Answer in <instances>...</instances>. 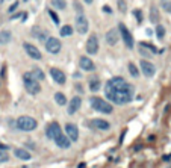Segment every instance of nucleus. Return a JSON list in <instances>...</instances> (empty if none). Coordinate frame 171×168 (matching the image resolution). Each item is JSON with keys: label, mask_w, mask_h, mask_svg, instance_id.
I'll return each instance as SVG.
<instances>
[{"label": "nucleus", "mask_w": 171, "mask_h": 168, "mask_svg": "<svg viewBox=\"0 0 171 168\" xmlns=\"http://www.w3.org/2000/svg\"><path fill=\"white\" fill-rule=\"evenodd\" d=\"M80 106H82V98L79 97V96L73 97L71 100H70V103H68V114H70V115H74L76 112L80 109Z\"/></svg>", "instance_id": "nucleus-17"}, {"label": "nucleus", "mask_w": 171, "mask_h": 168, "mask_svg": "<svg viewBox=\"0 0 171 168\" xmlns=\"http://www.w3.org/2000/svg\"><path fill=\"white\" fill-rule=\"evenodd\" d=\"M83 2H85L86 5H91V3H92V2H94V0H83Z\"/></svg>", "instance_id": "nucleus-36"}, {"label": "nucleus", "mask_w": 171, "mask_h": 168, "mask_svg": "<svg viewBox=\"0 0 171 168\" xmlns=\"http://www.w3.org/2000/svg\"><path fill=\"white\" fill-rule=\"evenodd\" d=\"M105 94L115 105H127V103L132 101L135 93H132V91H123V89H115V88H111V86L105 85Z\"/></svg>", "instance_id": "nucleus-1"}, {"label": "nucleus", "mask_w": 171, "mask_h": 168, "mask_svg": "<svg viewBox=\"0 0 171 168\" xmlns=\"http://www.w3.org/2000/svg\"><path fill=\"white\" fill-rule=\"evenodd\" d=\"M12 40V33L9 30H2L0 32V44L5 45V44H9Z\"/></svg>", "instance_id": "nucleus-21"}, {"label": "nucleus", "mask_w": 171, "mask_h": 168, "mask_svg": "<svg viewBox=\"0 0 171 168\" xmlns=\"http://www.w3.org/2000/svg\"><path fill=\"white\" fill-rule=\"evenodd\" d=\"M52 5L56 9H65L67 8V2L65 0H52Z\"/></svg>", "instance_id": "nucleus-27"}, {"label": "nucleus", "mask_w": 171, "mask_h": 168, "mask_svg": "<svg viewBox=\"0 0 171 168\" xmlns=\"http://www.w3.org/2000/svg\"><path fill=\"white\" fill-rule=\"evenodd\" d=\"M150 20L153 21V23H156L159 24V20H160V15H159V11H157L156 8L153 6L152 9H150Z\"/></svg>", "instance_id": "nucleus-22"}, {"label": "nucleus", "mask_w": 171, "mask_h": 168, "mask_svg": "<svg viewBox=\"0 0 171 168\" xmlns=\"http://www.w3.org/2000/svg\"><path fill=\"white\" fill-rule=\"evenodd\" d=\"M79 65H80V68L83 71H94L96 70V64H94L88 56H82V58L79 59Z\"/></svg>", "instance_id": "nucleus-16"}, {"label": "nucleus", "mask_w": 171, "mask_h": 168, "mask_svg": "<svg viewBox=\"0 0 171 168\" xmlns=\"http://www.w3.org/2000/svg\"><path fill=\"white\" fill-rule=\"evenodd\" d=\"M129 73H130L133 77H138V76H139V70H138V67H136L133 62H129Z\"/></svg>", "instance_id": "nucleus-28"}, {"label": "nucleus", "mask_w": 171, "mask_h": 168, "mask_svg": "<svg viewBox=\"0 0 171 168\" xmlns=\"http://www.w3.org/2000/svg\"><path fill=\"white\" fill-rule=\"evenodd\" d=\"M89 89L91 91H99L100 89V80L97 77H92V79H89Z\"/></svg>", "instance_id": "nucleus-23"}, {"label": "nucleus", "mask_w": 171, "mask_h": 168, "mask_svg": "<svg viewBox=\"0 0 171 168\" xmlns=\"http://www.w3.org/2000/svg\"><path fill=\"white\" fill-rule=\"evenodd\" d=\"M89 103H91L92 109H96L97 112H101V114H112V111H114V108L109 101H106V100H103L100 97H91Z\"/></svg>", "instance_id": "nucleus-4"}, {"label": "nucleus", "mask_w": 171, "mask_h": 168, "mask_svg": "<svg viewBox=\"0 0 171 168\" xmlns=\"http://www.w3.org/2000/svg\"><path fill=\"white\" fill-rule=\"evenodd\" d=\"M156 37L159 38V40H162V38L165 37V28H164V26L157 24V28H156Z\"/></svg>", "instance_id": "nucleus-30"}, {"label": "nucleus", "mask_w": 171, "mask_h": 168, "mask_svg": "<svg viewBox=\"0 0 171 168\" xmlns=\"http://www.w3.org/2000/svg\"><path fill=\"white\" fill-rule=\"evenodd\" d=\"M23 82H24V88L29 94L32 96H36L40 91H41V86H40V82L32 76V73H24L23 76Z\"/></svg>", "instance_id": "nucleus-3"}, {"label": "nucleus", "mask_w": 171, "mask_h": 168, "mask_svg": "<svg viewBox=\"0 0 171 168\" xmlns=\"http://www.w3.org/2000/svg\"><path fill=\"white\" fill-rule=\"evenodd\" d=\"M118 40H120V33H118L117 29L108 30V33H106V42H108L109 45H115V44L118 42Z\"/></svg>", "instance_id": "nucleus-19"}, {"label": "nucleus", "mask_w": 171, "mask_h": 168, "mask_svg": "<svg viewBox=\"0 0 171 168\" xmlns=\"http://www.w3.org/2000/svg\"><path fill=\"white\" fill-rule=\"evenodd\" d=\"M62 130H61V126L58 124V123H50V124H47V127H45V135L50 138V140H55L56 138L58 133H61Z\"/></svg>", "instance_id": "nucleus-15"}, {"label": "nucleus", "mask_w": 171, "mask_h": 168, "mask_svg": "<svg viewBox=\"0 0 171 168\" xmlns=\"http://www.w3.org/2000/svg\"><path fill=\"white\" fill-rule=\"evenodd\" d=\"M162 8H164L167 12H171V3H165V2H164V3H162Z\"/></svg>", "instance_id": "nucleus-34"}, {"label": "nucleus", "mask_w": 171, "mask_h": 168, "mask_svg": "<svg viewBox=\"0 0 171 168\" xmlns=\"http://www.w3.org/2000/svg\"><path fill=\"white\" fill-rule=\"evenodd\" d=\"M65 132H67V136L70 138V141H76L79 140V127L76 126L74 123H67L65 124Z\"/></svg>", "instance_id": "nucleus-13"}, {"label": "nucleus", "mask_w": 171, "mask_h": 168, "mask_svg": "<svg viewBox=\"0 0 171 168\" xmlns=\"http://www.w3.org/2000/svg\"><path fill=\"white\" fill-rule=\"evenodd\" d=\"M14 156L18 157V159H21V161H30V157H32V154L29 153L26 149H15Z\"/></svg>", "instance_id": "nucleus-20"}, {"label": "nucleus", "mask_w": 171, "mask_h": 168, "mask_svg": "<svg viewBox=\"0 0 171 168\" xmlns=\"http://www.w3.org/2000/svg\"><path fill=\"white\" fill-rule=\"evenodd\" d=\"M49 15L52 17V20H53V23H55V24H59V17H58V14L55 12V11L49 9Z\"/></svg>", "instance_id": "nucleus-31"}, {"label": "nucleus", "mask_w": 171, "mask_h": 168, "mask_svg": "<svg viewBox=\"0 0 171 168\" xmlns=\"http://www.w3.org/2000/svg\"><path fill=\"white\" fill-rule=\"evenodd\" d=\"M59 33H61L62 37H70V35L73 33V28L70 26V24H65V26H62V28H61Z\"/></svg>", "instance_id": "nucleus-26"}, {"label": "nucleus", "mask_w": 171, "mask_h": 168, "mask_svg": "<svg viewBox=\"0 0 171 168\" xmlns=\"http://www.w3.org/2000/svg\"><path fill=\"white\" fill-rule=\"evenodd\" d=\"M86 52L89 55H96L99 52V38H97V35L92 33L88 38V41H86Z\"/></svg>", "instance_id": "nucleus-11"}, {"label": "nucleus", "mask_w": 171, "mask_h": 168, "mask_svg": "<svg viewBox=\"0 0 171 168\" xmlns=\"http://www.w3.org/2000/svg\"><path fill=\"white\" fill-rule=\"evenodd\" d=\"M118 32H120V35H121V38H123V42L126 44V47L127 49H133V37H132V33L129 32V29L126 28V24H123V23H120L118 24Z\"/></svg>", "instance_id": "nucleus-6"}, {"label": "nucleus", "mask_w": 171, "mask_h": 168, "mask_svg": "<svg viewBox=\"0 0 171 168\" xmlns=\"http://www.w3.org/2000/svg\"><path fill=\"white\" fill-rule=\"evenodd\" d=\"M88 28H89V23H88V18H86L83 14H79L76 17V30L79 33H86L88 32Z\"/></svg>", "instance_id": "nucleus-9"}, {"label": "nucleus", "mask_w": 171, "mask_h": 168, "mask_svg": "<svg viewBox=\"0 0 171 168\" xmlns=\"http://www.w3.org/2000/svg\"><path fill=\"white\" fill-rule=\"evenodd\" d=\"M139 67H141V71H143V74L145 77H153L155 73H156V67H155L150 61H147V59H143V61H141Z\"/></svg>", "instance_id": "nucleus-10"}, {"label": "nucleus", "mask_w": 171, "mask_h": 168, "mask_svg": "<svg viewBox=\"0 0 171 168\" xmlns=\"http://www.w3.org/2000/svg\"><path fill=\"white\" fill-rule=\"evenodd\" d=\"M91 126L96 127V129H100V130H109L111 123L106 121V120H101V118H94V120H91Z\"/></svg>", "instance_id": "nucleus-18"}, {"label": "nucleus", "mask_w": 171, "mask_h": 168, "mask_svg": "<svg viewBox=\"0 0 171 168\" xmlns=\"http://www.w3.org/2000/svg\"><path fill=\"white\" fill-rule=\"evenodd\" d=\"M23 49H24V52H26L32 59H35V61H40V59L43 58L41 52H40V49H38L36 45L30 44V42H24V44H23Z\"/></svg>", "instance_id": "nucleus-8"}, {"label": "nucleus", "mask_w": 171, "mask_h": 168, "mask_svg": "<svg viewBox=\"0 0 171 168\" xmlns=\"http://www.w3.org/2000/svg\"><path fill=\"white\" fill-rule=\"evenodd\" d=\"M15 126L18 127L20 130H23V132H32V130H35V129H36V126H38V121H36L33 117H29V115H21V117H18V118H17Z\"/></svg>", "instance_id": "nucleus-2"}, {"label": "nucleus", "mask_w": 171, "mask_h": 168, "mask_svg": "<svg viewBox=\"0 0 171 168\" xmlns=\"http://www.w3.org/2000/svg\"><path fill=\"white\" fill-rule=\"evenodd\" d=\"M9 161V154L6 152V149H0V164L8 162Z\"/></svg>", "instance_id": "nucleus-29"}, {"label": "nucleus", "mask_w": 171, "mask_h": 168, "mask_svg": "<svg viewBox=\"0 0 171 168\" xmlns=\"http://www.w3.org/2000/svg\"><path fill=\"white\" fill-rule=\"evenodd\" d=\"M17 6H18V2H15L14 5H12V6L9 8V12H12V11H14V9H15V8H17Z\"/></svg>", "instance_id": "nucleus-35"}, {"label": "nucleus", "mask_w": 171, "mask_h": 168, "mask_svg": "<svg viewBox=\"0 0 171 168\" xmlns=\"http://www.w3.org/2000/svg\"><path fill=\"white\" fill-rule=\"evenodd\" d=\"M108 86H111V88H115V89H123V91H132V93H135V88L132 86V85L129 84L126 79H123V77H112V79H109L108 82H106Z\"/></svg>", "instance_id": "nucleus-5"}, {"label": "nucleus", "mask_w": 171, "mask_h": 168, "mask_svg": "<svg viewBox=\"0 0 171 168\" xmlns=\"http://www.w3.org/2000/svg\"><path fill=\"white\" fill-rule=\"evenodd\" d=\"M30 73H32V76H33V77H35L38 82H40V80H44V77H45L41 68H33V70L30 71Z\"/></svg>", "instance_id": "nucleus-25"}, {"label": "nucleus", "mask_w": 171, "mask_h": 168, "mask_svg": "<svg viewBox=\"0 0 171 168\" xmlns=\"http://www.w3.org/2000/svg\"><path fill=\"white\" fill-rule=\"evenodd\" d=\"M55 101H56L59 106H64V105H67V97L62 93H56L55 94Z\"/></svg>", "instance_id": "nucleus-24"}, {"label": "nucleus", "mask_w": 171, "mask_h": 168, "mask_svg": "<svg viewBox=\"0 0 171 168\" xmlns=\"http://www.w3.org/2000/svg\"><path fill=\"white\" fill-rule=\"evenodd\" d=\"M74 9L77 11V14H83V9H82V6H80L79 2H74Z\"/></svg>", "instance_id": "nucleus-32"}, {"label": "nucleus", "mask_w": 171, "mask_h": 168, "mask_svg": "<svg viewBox=\"0 0 171 168\" xmlns=\"http://www.w3.org/2000/svg\"><path fill=\"white\" fill-rule=\"evenodd\" d=\"M118 5H120V11L124 12L126 11V2L124 0H118Z\"/></svg>", "instance_id": "nucleus-33"}, {"label": "nucleus", "mask_w": 171, "mask_h": 168, "mask_svg": "<svg viewBox=\"0 0 171 168\" xmlns=\"http://www.w3.org/2000/svg\"><path fill=\"white\" fill-rule=\"evenodd\" d=\"M50 76L53 77V80L59 85H64L65 84V80H67V77H65V73L62 70H59V68H50Z\"/></svg>", "instance_id": "nucleus-14"}, {"label": "nucleus", "mask_w": 171, "mask_h": 168, "mask_svg": "<svg viewBox=\"0 0 171 168\" xmlns=\"http://www.w3.org/2000/svg\"><path fill=\"white\" fill-rule=\"evenodd\" d=\"M61 49H62V44L61 41L55 38V37H50V38H47L45 40V50L49 52V53H52V55H58L59 52H61Z\"/></svg>", "instance_id": "nucleus-7"}, {"label": "nucleus", "mask_w": 171, "mask_h": 168, "mask_svg": "<svg viewBox=\"0 0 171 168\" xmlns=\"http://www.w3.org/2000/svg\"><path fill=\"white\" fill-rule=\"evenodd\" d=\"M53 141L56 142V145L59 147V149H64V150L70 149V145H71V141H70V138H68L67 135H64L62 132H61V133H58L56 138H55Z\"/></svg>", "instance_id": "nucleus-12"}]
</instances>
